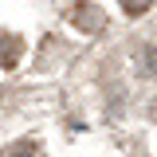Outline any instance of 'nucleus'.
Segmentation results:
<instances>
[{"label": "nucleus", "mask_w": 157, "mask_h": 157, "mask_svg": "<svg viewBox=\"0 0 157 157\" xmlns=\"http://www.w3.org/2000/svg\"><path fill=\"white\" fill-rule=\"evenodd\" d=\"M67 20L75 24L78 32H86V36H98V32L106 28V16H102V8L86 4V0H75V4L67 8Z\"/></svg>", "instance_id": "f257e3e1"}, {"label": "nucleus", "mask_w": 157, "mask_h": 157, "mask_svg": "<svg viewBox=\"0 0 157 157\" xmlns=\"http://www.w3.org/2000/svg\"><path fill=\"white\" fill-rule=\"evenodd\" d=\"M8 157H43V149H39L36 141H20V145H16Z\"/></svg>", "instance_id": "20e7f679"}, {"label": "nucleus", "mask_w": 157, "mask_h": 157, "mask_svg": "<svg viewBox=\"0 0 157 157\" xmlns=\"http://www.w3.org/2000/svg\"><path fill=\"white\" fill-rule=\"evenodd\" d=\"M137 71L157 78V47L153 43H141V47H137Z\"/></svg>", "instance_id": "f03ea898"}, {"label": "nucleus", "mask_w": 157, "mask_h": 157, "mask_svg": "<svg viewBox=\"0 0 157 157\" xmlns=\"http://www.w3.org/2000/svg\"><path fill=\"white\" fill-rule=\"evenodd\" d=\"M153 0H122V8H126V16H141L145 8H149Z\"/></svg>", "instance_id": "39448f33"}, {"label": "nucleus", "mask_w": 157, "mask_h": 157, "mask_svg": "<svg viewBox=\"0 0 157 157\" xmlns=\"http://www.w3.org/2000/svg\"><path fill=\"white\" fill-rule=\"evenodd\" d=\"M16 59H20V39L4 36V67H16Z\"/></svg>", "instance_id": "7ed1b4c3"}, {"label": "nucleus", "mask_w": 157, "mask_h": 157, "mask_svg": "<svg viewBox=\"0 0 157 157\" xmlns=\"http://www.w3.org/2000/svg\"><path fill=\"white\" fill-rule=\"evenodd\" d=\"M153 118H157V102H153Z\"/></svg>", "instance_id": "423d86ee"}]
</instances>
